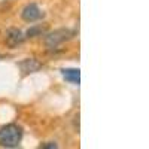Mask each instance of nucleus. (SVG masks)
<instances>
[{"mask_svg":"<svg viewBox=\"0 0 149 149\" xmlns=\"http://www.w3.org/2000/svg\"><path fill=\"white\" fill-rule=\"evenodd\" d=\"M21 18H22L24 21H27V22H34V21H37V19L43 18V12L39 9V6H37V5L30 3V5H27L26 8L22 9Z\"/></svg>","mask_w":149,"mask_h":149,"instance_id":"7ed1b4c3","label":"nucleus"},{"mask_svg":"<svg viewBox=\"0 0 149 149\" xmlns=\"http://www.w3.org/2000/svg\"><path fill=\"white\" fill-rule=\"evenodd\" d=\"M22 127L18 124H6L0 128V146L2 148H17L22 140Z\"/></svg>","mask_w":149,"mask_h":149,"instance_id":"f257e3e1","label":"nucleus"},{"mask_svg":"<svg viewBox=\"0 0 149 149\" xmlns=\"http://www.w3.org/2000/svg\"><path fill=\"white\" fill-rule=\"evenodd\" d=\"M24 40H26V36L22 34L21 30H18V29H9L6 31V43H8V46L17 48Z\"/></svg>","mask_w":149,"mask_h":149,"instance_id":"20e7f679","label":"nucleus"},{"mask_svg":"<svg viewBox=\"0 0 149 149\" xmlns=\"http://www.w3.org/2000/svg\"><path fill=\"white\" fill-rule=\"evenodd\" d=\"M18 67L21 69V72L24 74H29V73L39 72L42 69V63L37 61L36 58H26V60H22L21 63H18Z\"/></svg>","mask_w":149,"mask_h":149,"instance_id":"39448f33","label":"nucleus"},{"mask_svg":"<svg viewBox=\"0 0 149 149\" xmlns=\"http://www.w3.org/2000/svg\"><path fill=\"white\" fill-rule=\"evenodd\" d=\"M39 148H40V149H57L58 145H57L55 142H45V143H42Z\"/></svg>","mask_w":149,"mask_h":149,"instance_id":"6e6552de","label":"nucleus"},{"mask_svg":"<svg viewBox=\"0 0 149 149\" xmlns=\"http://www.w3.org/2000/svg\"><path fill=\"white\" fill-rule=\"evenodd\" d=\"M74 36V31L73 30H69V29H58L52 33H49L45 36V45L46 48L52 49V48H57L60 43H63L69 39Z\"/></svg>","mask_w":149,"mask_h":149,"instance_id":"f03ea898","label":"nucleus"},{"mask_svg":"<svg viewBox=\"0 0 149 149\" xmlns=\"http://www.w3.org/2000/svg\"><path fill=\"white\" fill-rule=\"evenodd\" d=\"M61 74H63V78L73 84V85H79L81 82V70L79 69H61Z\"/></svg>","mask_w":149,"mask_h":149,"instance_id":"423d86ee","label":"nucleus"},{"mask_svg":"<svg viewBox=\"0 0 149 149\" xmlns=\"http://www.w3.org/2000/svg\"><path fill=\"white\" fill-rule=\"evenodd\" d=\"M45 27L43 26H33V27H30L29 30H27V33H26V37H36V36H42L43 33H45Z\"/></svg>","mask_w":149,"mask_h":149,"instance_id":"0eeeda50","label":"nucleus"}]
</instances>
